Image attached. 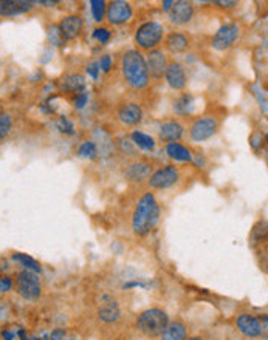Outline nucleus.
Instances as JSON below:
<instances>
[{
    "mask_svg": "<svg viewBox=\"0 0 268 340\" xmlns=\"http://www.w3.org/2000/svg\"><path fill=\"white\" fill-rule=\"evenodd\" d=\"M144 60H146V66H147V73H150L157 79L164 76L167 65H166V58L163 54V51H160V50L150 51L147 54V59H144Z\"/></svg>",
    "mask_w": 268,
    "mask_h": 340,
    "instance_id": "f8f14e48",
    "label": "nucleus"
},
{
    "mask_svg": "<svg viewBox=\"0 0 268 340\" xmlns=\"http://www.w3.org/2000/svg\"><path fill=\"white\" fill-rule=\"evenodd\" d=\"M62 87H64L65 90H69V92H79V90H84V79H82L81 76H76V74L69 76V78H67V79L64 80Z\"/></svg>",
    "mask_w": 268,
    "mask_h": 340,
    "instance_id": "393cba45",
    "label": "nucleus"
},
{
    "mask_svg": "<svg viewBox=\"0 0 268 340\" xmlns=\"http://www.w3.org/2000/svg\"><path fill=\"white\" fill-rule=\"evenodd\" d=\"M10 132H11V116L0 113V140H4Z\"/></svg>",
    "mask_w": 268,
    "mask_h": 340,
    "instance_id": "cd10ccee",
    "label": "nucleus"
},
{
    "mask_svg": "<svg viewBox=\"0 0 268 340\" xmlns=\"http://www.w3.org/2000/svg\"><path fill=\"white\" fill-rule=\"evenodd\" d=\"M59 32L62 39H75L78 38L81 31H82V19L79 16H69L65 17V19H62V22L59 24Z\"/></svg>",
    "mask_w": 268,
    "mask_h": 340,
    "instance_id": "ddd939ff",
    "label": "nucleus"
},
{
    "mask_svg": "<svg viewBox=\"0 0 268 340\" xmlns=\"http://www.w3.org/2000/svg\"><path fill=\"white\" fill-rule=\"evenodd\" d=\"M161 38H163V26L155 22L143 24L135 34V40L143 50L155 48L160 44Z\"/></svg>",
    "mask_w": 268,
    "mask_h": 340,
    "instance_id": "39448f33",
    "label": "nucleus"
},
{
    "mask_svg": "<svg viewBox=\"0 0 268 340\" xmlns=\"http://www.w3.org/2000/svg\"><path fill=\"white\" fill-rule=\"evenodd\" d=\"M164 78H166L167 84H169L174 90H183V88H185L186 74H185V70H183V66L180 64L167 65Z\"/></svg>",
    "mask_w": 268,
    "mask_h": 340,
    "instance_id": "4468645a",
    "label": "nucleus"
},
{
    "mask_svg": "<svg viewBox=\"0 0 268 340\" xmlns=\"http://www.w3.org/2000/svg\"><path fill=\"white\" fill-rule=\"evenodd\" d=\"M172 5H174V2H171V0H169V2H163V10L169 12V10L172 8Z\"/></svg>",
    "mask_w": 268,
    "mask_h": 340,
    "instance_id": "58836bf2",
    "label": "nucleus"
},
{
    "mask_svg": "<svg viewBox=\"0 0 268 340\" xmlns=\"http://www.w3.org/2000/svg\"><path fill=\"white\" fill-rule=\"evenodd\" d=\"M110 36H112V34H110V31L107 28H96L93 31V38L98 42H101V44H107L109 39H110Z\"/></svg>",
    "mask_w": 268,
    "mask_h": 340,
    "instance_id": "c756f323",
    "label": "nucleus"
},
{
    "mask_svg": "<svg viewBox=\"0 0 268 340\" xmlns=\"http://www.w3.org/2000/svg\"><path fill=\"white\" fill-rule=\"evenodd\" d=\"M64 337H65L64 330H55L52 332V340H64Z\"/></svg>",
    "mask_w": 268,
    "mask_h": 340,
    "instance_id": "e433bc0d",
    "label": "nucleus"
},
{
    "mask_svg": "<svg viewBox=\"0 0 268 340\" xmlns=\"http://www.w3.org/2000/svg\"><path fill=\"white\" fill-rule=\"evenodd\" d=\"M87 100H89V93L87 92H81V93H78L76 94V98H75V106H76V108H84V106L87 104Z\"/></svg>",
    "mask_w": 268,
    "mask_h": 340,
    "instance_id": "2f4dec72",
    "label": "nucleus"
},
{
    "mask_svg": "<svg viewBox=\"0 0 268 340\" xmlns=\"http://www.w3.org/2000/svg\"><path fill=\"white\" fill-rule=\"evenodd\" d=\"M150 175V166L147 162L138 161V162H133L132 166H129V168L126 170V176L130 181H143L147 180Z\"/></svg>",
    "mask_w": 268,
    "mask_h": 340,
    "instance_id": "a211bd4d",
    "label": "nucleus"
},
{
    "mask_svg": "<svg viewBox=\"0 0 268 340\" xmlns=\"http://www.w3.org/2000/svg\"><path fill=\"white\" fill-rule=\"evenodd\" d=\"M92 5V14H93V19L96 22H101L104 19V16H106V2L104 0H92L90 2Z\"/></svg>",
    "mask_w": 268,
    "mask_h": 340,
    "instance_id": "a878e982",
    "label": "nucleus"
},
{
    "mask_svg": "<svg viewBox=\"0 0 268 340\" xmlns=\"http://www.w3.org/2000/svg\"><path fill=\"white\" fill-rule=\"evenodd\" d=\"M31 8L33 2H25V0H0V16H18Z\"/></svg>",
    "mask_w": 268,
    "mask_h": 340,
    "instance_id": "dca6fc26",
    "label": "nucleus"
},
{
    "mask_svg": "<svg viewBox=\"0 0 268 340\" xmlns=\"http://www.w3.org/2000/svg\"><path fill=\"white\" fill-rule=\"evenodd\" d=\"M13 260H14V262H18V263H21L27 270H31V272H41V264H39L35 258H31L30 255H27V254H14V255H13Z\"/></svg>",
    "mask_w": 268,
    "mask_h": 340,
    "instance_id": "b1692460",
    "label": "nucleus"
},
{
    "mask_svg": "<svg viewBox=\"0 0 268 340\" xmlns=\"http://www.w3.org/2000/svg\"><path fill=\"white\" fill-rule=\"evenodd\" d=\"M98 314H99V318H101L103 322L112 323L115 320H118V317H120V308H118V304H116L112 298H106V302L101 306H99Z\"/></svg>",
    "mask_w": 268,
    "mask_h": 340,
    "instance_id": "6ab92c4d",
    "label": "nucleus"
},
{
    "mask_svg": "<svg viewBox=\"0 0 268 340\" xmlns=\"http://www.w3.org/2000/svg\"><path fill=\"white\" fill-rule=\"evenodd\" d=\"M48 36H50V40H52V44L55 45H61L62 44V36L59 32V28L58 26H50L48 28Z\"/></svg>",
    "mask_w": 268,
    "mask_h": 340,
    "instance_id": "7c9ffc66",
    "label": "nucleus"
},
{
    "mask_svg": "<svg viewBox=\"0 0 268 340\" xmlns=\"http://www.w3.org/2000/svg\"><path fill=\"white\" fill-rule=\"evenodd\" d=\"M79 156L81 158H90L93 160L96 156V146L92 141H86L79 147Z\"/></svg>",
    "mask_w": 268,
    "mask_h": 340,
    "instance_id": "bb28decb",
    "label": "nucleus"
},
{
    "mask_svg": "<svg viewBox=\"0 0 268 340\" xmlns=\"http://www.w3.org/2000/svg\"><path fill=\"white\" fill-rule=\"evenodd\" d=\"M70 340H73V338H70Z\"/></svg>",
    "mask_w": 268,
    "mask_h": 340,
    "instance_id": "37998d69",
    "label": "nucleus"
},
{
    "mask_svg": "<svg viewBox=\"0 0 268 340\" xmlns=\"http://www.w3.org/2000/svg\"><path fill=\"white\" fill-rule=\"evenodd\" d=\"M239 38V26L236 24H228V25H223L222 28H219V31H217L214 34L212 38V46L215 50L219 51H225L228 50L234 42H236V39Z\"/></svg>",
    "mask_w": 268,
    "mask_h": 340,
    "instance_id": "6e6552de",
    "label": "nucleus"
},
{
    "mask_svg": "<svg viewBox=\"0 0 268 340\" xmlns=\"http://www.w3.org/2000/svg\"><path fill=\"white\" fill-rule=\"evenodd\" d=\"M123 74L126 82L133 88H144L149 84V73L143 54L137 50H129L123 56Z\"/></svg>",
    "mask_w": 268,
    "mask_h": 340,
    "instance_id": "f03ea898",
    "label": "nucleus"
},
{
    "mask_svg": "<svg viewBox=\"0 0 268 340\" xmlns=\"http://www.w3.org/2000/svg\"><path fill=\"white\" fill-rule=\"evenodd\" d=\"M189 340H203V338H200V337H191Z\"/></svg>",
    "mask_w": 268,
    "mask_h": 340,
    "instance_id": "79ce46f5",
    "label": "nucleus"
},
{
    "mask_svg": "<svg viewBox=\"0 0 268 340\" xmlns=\"http://www.w3.org/2000/svg\"><path fill=\"white\" fill-rule=\"evenodd\" d=\"M4 337H5L7 340H14L16 334H14V332H8V331H5V332H4Z\"/></svg>",
    "mask_w": 268,
    "mask_h": 340,
    "instance_id": "a19ab883",
    "label": "nucleus"
},
{
    "mask_svg": "<svg viewBox=\"0 0 268 340\" xmlns=\"http://www.w3.org/2000/svg\"><path fill=\"white\" fill-rule=\"evenodd\" d=\"M132 142L143 150H152L155 147V141L152 136H149L143 132H137V130L132 133Z\"/></svg>",
    "mask_w": 268,
    "mask_h": 340,
    "instance_id": "5701e85b",
    "label": "nucleus"
},
{
    "mask_svg": "<svg viewBox=\"0 0 268 340\" xmlns=\"http://www.w3.org/2000/svg\"><path fill=\"white\" fill-rule=\"evenodd\" d=\"M183 136V127L178 122H164L160 127V140L166 142L178 141Z\"/></svg>",
    "mask_w": 268,
    "mask_h": 340,
    "instance_id": "f3484780",
    "label": "nucleus"
},
{
    "mask_svg": "<svg viewBox=\"0 0 268 340\" xmlns=\"http://www.w3.org/2000/svg\"><path fill=\"white\" fill-rule=\"evenodd\" d=\"M166 153L169 155V158L175 160V161H181V162H186L192 160L191 152L178 142H169L166 147Z\"/></svg>",
    "mask_w": 268,
    "mask_h": 340,
    "instance_id": "4be33fe9",
    "label": "nucleus"
},
{
    "mask_svg": "<svg viewBox=\"0 0 268 340\" xmlns=\"http://www.w3.org/2000/svg\"><path fill=\"white\" fill-rule=\"evenodd\" d=\"M160 337L161 340H186V328L180 322L167 323V326L160 334Z\"/></svg>",
    "mask_w": 268,
    "mask_h": 340,
    "instance_id": "aec40b11",
    "label": "nucleus"
},
{
    "mask_svg": "<svg viewBox=\"0 0 268 340\" xmlns=\"http://www.w3.org/2000/svg\"><path fill=\"white\" fill-rule=\"evenodd\" d=\"M191 102H192V96L191 94H185V96L180 98L175 102V110L178 113H188V110L191 107Z\"/></svg>",
    "mask_w": 268,
    "mask_h": 340,
    "instance_id": "c85d7f7f",
    "label": "nucleus"
},
{
    "mask_svg": "<svg viewBox=\"0 0 268 340\" xmlns=\"http://www.w3.org/2000/svg\"><path fill=\"white\" fill-rule=\"evenodd\" d=\"M61 128H64L62 132L69 133V134L73 133V126H72V122L67 121V118H62V119H61Z\"/></svg>",
    "mask_w": 268,
    "mask_h": 340,
    "instance_id": "c9c22d12",
    "label": "nucleus"
},
{
    "mask_svg": "<svg viewBox=\"0 0 268 340\" xmlns=\"http://www.w3.org/2000/svg\"><path fill=\"white\" fill-rule=\"evenodd\" d=\"M177 181H178V170L174 166L161 167L149 178V184L152 189H169Z\"/></svg>",
    "mask_w": 268,
    "mask_h": 340,
    "instance_id": "423d86ee",
    "label": "nucleus"
},
{
    "mask_svg": "<svg viewBox=\"0 0 268 340\" xmlns=\"http://www.w3.org/2000/svg\"><path fill=\"white\" fill-rule=\"evenodd\" d=\"M35 4H39V5H47V6H55V5H58V2H45V0H41V2H35Z\"/></svg>",
    "mask_w": 268,
    "mask_h": 340,
    "instance_id": "ea45409f",
    "label": "nucleus"
},
{
    "mask_svg": "<svg viewBox=\"0 0 268 340\" xmlns=\"http://www.w3.org/2000/svg\"><path fill=\"white\" fill-rule=\"evenodd\" d=\"M166 45L174 53H181V51H186L189 46V40L185 34L181 32H171L169 36L166 38Z\"/></svg>",
    "mask_w": 268,
    "mask_h": 340,
    "instance_id": "412c9836",
    "label": "nucleus"
},
{
    "mask_svg": "<svg viewBox=\"0 0 268 340\" xmlns=\"http://www.w3.org/2000/svg\"><path fill=\"white\" fill-rule=\"evenodd\" d=\"M194 16V6L191 2L186 0H180V2H174L172 8L169 10V19L175 25L188 24Z\"/></svg>",
    "mask_w": 268,
    "mask_h": 340,
    "instance_id": "9d476101",
    "label": "nucleus"
},
{
    "mask_svg": "<svg viewBox=\"0 0 268 340\" xmlns=\"http://www.w3.org/2000/svg\"><path fill=\"white\" fill-rule=\"evenodd\" d=\"M98 64H99V70H103L104 73H107L110 70V66H112V59H110V56H104L101 59V62H98Z\"/></svg>",
    "mask_w": 268,
    "mask_h": 340,
    "instance_id": "f704fd0d",
    "label": "nucleus"
},
{
    "mask_svg": "<svg viewBox=\"0 0 268 340\" xmlns=\"http://www.w3.org/2000/svg\"><path fill=\"white\" fill-rule=\"evenodd\" d=\"M121 122L126 126H137L141 122L143 119V110L138 104H133V102H127L120 108L118 113Z\"/></svg>",
    "mask_w": 268,
    "mask_h": 340,
    "instance_id": "2eb2a0df",
    "label": "nucleus"
},
{
    "mask_svg": "<svg viewBox=\"0 0 268 340\" xmlns=\"http://www.w3.org/2000/svg\"><path fill=\"white\" fill-rule=\"evenodd\" d=\"M16 289H18L19 296H22L27 300H36L42 292L41 278L36 272L31 270H22L19 272L18 278H16Z\"/></svg>",
    "mask_w": 268,
    "mask_h": 340,
    "instance_id": "20e7f679",
    "label": "nucleus"
},
{
    "mask_svg": "<svg viewBox=\"0 0 268 340\" xmlns=\"http://www.w3.org/2000/svg\"><path fill=\"white\" fill-rule=\"evenodd\" d=\"M160 216V208L152 194H146L140 198L132 218V229L137 235H147L157 224Z\"/></svg>",
    "mask_w": 268,
    "mask_h": 340,
    "instance_id": "f257e3e1",
    "label": "nucleus"
},
{
    "mask_svg": "<svg viewBox=\"0 0 268 340\" xmlns=\"http://www.w3.org/2000/svg\"><path fill=\"white\" fill-rule=\"evenodd\" d=\"M237 328L246 337H257L262 332L260 320L253 314H240L237 317Z\"/></svg>",
    "mask_w": 268,
    "mask_h": 340,
    "instance_id": "9b49d317",
    "label": "nucleus"
},
{
    "mask_svg": "<svg viewBox=\"0 0 268 340\" xmlns=\"http://www.w3.org/2000/svg\"><path fill=\"white\" fill-rule=\"evenodd\" d=\"M167 323H169V317H167V314L163 310H158V308L146 310L137 318L138 330L147 337L160 336L167 326Z\"/></svg>",
    "mask_w": 268,
    "mask_h": 340,
    "instance_id": "7ed1b4c3",
    "label": "nucleus"
},
{
    "mask_svg": "<svg viewBox=\"0 0 268 340\" xmlns=\"http://www.w3.org/2000/svg\"><path fill=\"white\" fill-rule=\"evenodd\" d=\"M106 16L109 22L113 25L126 24L132 17V6L129 5V2H124V0H115V2H112L107 6Z\"/></svg>",
    "mask_w": 268,
    "mask_h": 340,
    "instance_id": "1a4fd4ad",
    "label": "nucleus"
},
{
    "mask_svg": "<svg viewBox=\"0 0 268 340\" xmlns=\"http://www.w3.org/2000/svg\"><path fill=\"white\" fill-rule=\"evenodd\" d=\"M87 73L93 78V79H98V74H99V64L98 62H92L87 65Z\"/></svg>",
    "mask_w": 268,
    "mask_h": 340,
    "instance_id": "72a5a7b5",
    "label": "nucleus"
},
{
    "mask_svg": "<svg viewBox=\"0 0 268 340\" xmlns=\"http://www.w3.org/2000/svg\"><path fill=\"white\" fill-rule=\"evenodd\" d=\"M214 4L220 8H232L237 5V2H228V0H225V2H214Z\"/></svg>",
    "mask_w": 268,
    "mask_h": 340,
    "instance_id": "4c0bfd02",
    "label": "nucleus"
},
{
    "mask_svg": "<svg viewBox=\"0 0 268 340\" xmlns=\"http://www.w3.org/2000/svg\"><path fill=\"white\" fill-rule=\"evenodd\" d=\"M217 130V121L212 116H203L197 119L191 127V138L195 142H202L209 140Z\"/></svg>",
    "mask_w": 268,
    "mask_h": 340,
    "instance_id": "0eeeda50",
    "label": "nucleus"
},
{
    "mask_svg": "<svg viewBox=\"0 0 268 340\" xmlns=\"http://www.w3.org/2000/svg\"><path fill=\"white\" fill-rule=\"evenodd\" d=\"M13 288V282L10 277H2L0 278V292H8Z\"/></svg>",
    "mask_w": 268,
    "mask_h": 340,
    "instance_id": "473e14b6",
    "label": "nucleus"
}]
</instances>
